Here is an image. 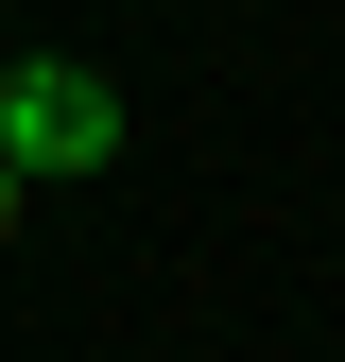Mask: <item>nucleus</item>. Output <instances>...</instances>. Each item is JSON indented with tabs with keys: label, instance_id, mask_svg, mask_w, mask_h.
Returning a JSON list of instances; mask_svg holds the SVG:
<instances>
[{
	"label": "nucleus",
	"instance_id": "f03ea898",
	"mask_svg": "<svg viewBox=\"0 0 345 362\" xmlns=\"http://www.w3.org/2000/svg\"><path fill=\"white\" fill-rule=\"evenodd\" d=\"M0 242H18V156H0Z\"/></svg>",
	"mask_w": 345,
	"mask_h": 362
},
{
	"label": "nucleus",
	"instance_id": "7ed1b4c3",
	"mask_svg": "<svg viewBox=\"0 0 345 362\" xmlns=\"http://www.w3.org/2000/svg\"><path fill=\"white\" fill-rule=\"evenodd\" d=\"M0 86H18V52H0Z\"/></svg>",
	"mask_w": 345,
	"mask_h": 362
},
{
	"label": "nucleus",
	"instance_id": "f257e3e1",
	"mask_svg": "<svg viewBox=\"0 0 345 362\" xmlns=\"http://www.w3.org/2000/svg\"><path fill=\"white\" fill-rule=\"evenodd\" d=\"M0 156H18V190L104 173V156H121V86L69 69V52H18V86H0Z\"/></svg>",
	"mask_w": 345,
	"mask_h": 362
}]
</instances>
